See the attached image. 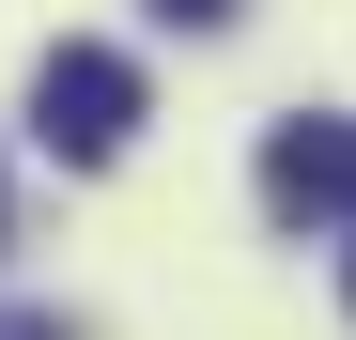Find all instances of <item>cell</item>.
<instances>
[{
  "label": "cell",
  "instance_id": "cell-5",
  "mask_svg": "<svg viewBox=\"0 0 356 340\" xmlns=\"http://www.w3.org/2000/svg\"><path fill=\"white\" fill-rule=\"evenodd\" d=\"M341 309H356V263H341Z\"/></svg>",
  "mask_w": 356,
  "mask_h": 340
},
{
  "label": "cell",
  "instance_id": "cell-1",
  "mask_svg": "<svg viewBox=\"0 0 356 340\" xmlns=\"http://www.w3.org/2000/svg\"><path fill=\"white\" fill-rule=\"evenodd\" d=\"M31 139L63 170H108L140 139V62H124V46H47V62H31Z\"/></svg>",
  "mask_w": 356,
  "mask_h": 340
},
{
  "label": "cell",
  "instance_id": "cell-2",
  "mask_svg": "<svg viewBox=\"0 0 356 340\" xmlns=\"http://www.w3.org/2000/svg\"><path fill=\"white\" fill-rule=\"evenodd\" d=\"M264 216H356V124H279L264 139Z\"/></svg>",
  "mask_w": 356,
  "mask_h": 340
},
{
  "label": "cell",
  "instance_id": "cell-3",
  "mask_svg": "<svg viewBox=\"0 0 356 340\" xmlns=\"http://www.w3.org/2000/svg\"><path fill=\"white\" fill-rule=\"evenodd\" d=\"M155 16H186V31H217V16H232V0H155Z\"/></svg>",
  "mask_w": 356,
  "mask_h": 340
},
{
  "label": "cell",
  "instance_id": "cell-4",
  "mask_svg": "<svg viewBox=\"0 0 356 340\" xmlns=\"http://www.w3.org/2000/svg\"><path fill=\"white\" fill-rule=\"evenodd\" d=\"M0 340H63V325H31V309H0Z\"/></svg>",
  "mask_w": 356,
  "mask_h": 340
}]
</instances>
